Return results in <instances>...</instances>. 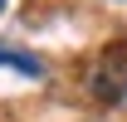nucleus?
<instances>
[{
  "label": "nucleus",
  "instance_id": "nucleus-1",
  "mask_svg": "<svg viewBox=\"0 0 127 122\" xmlns=\"http://www.w3.org/2000/svg\"><path fill=\"white\" fill-rule=\"evenodd\" d=\"M93 93L103 98V103L127 98V49H122V44L103 49V59L93 63Z\"/></svg>",
  "mask_w": 127,
  "mask_h": 122
},
{
  "label": "nucleus",
  "instance_id": "nucleus-2",
  "mask_svg": "<svg viewBox=\"0 0 127 122\" xmlns=\"http://www.w3.org/2000/svg\"><path fill=\"white\" fill-rule=\"evenodd\" d=\"M0 63H10V68H20V73L39 78V59H30V54H15V49H5V44H0Z\"/></svg>",
  "mask_w": 127,
  "mask_h": 122
},
{
  "label": "nucleus",
  "instance_id": "nucleus-3",
  "mask_svg": "<svg viewBox=\"0 0 127 122\" xmlns=\"http://www.w3.org/2000/svg\"><path fill=\"white\" fill-rule=\"evenodd\" d=\"M0 10H5V0H0Z\"/></svg>",
  "mask_w": 127,
  "mask_h": 122
}]
</instances>
